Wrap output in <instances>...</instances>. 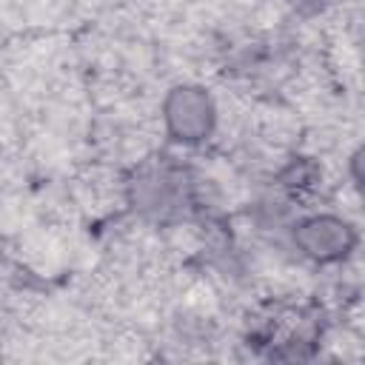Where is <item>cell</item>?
Masks as SVG:
<instances>
[{
	"instance_id": "1",
	"label": "cell",
	"mask_w": 365,
	"mask_h": 365,
	"mask_svg": "<svg viewBox=\"0 0 365 365\" xmlns=\"http://www.w3.org/2000/svg\"><path fill=\"white\" fill-rule=\"evenodd\" d=\"M163 128L174 143L200 145L217 128L214 97L194 83H180L163 97Z\"/></svg>"
},
{
	"instance_id": "2",
	"label": "cell",
	"mask_w": 365,
	"mask_h": 365,
	"mask_svg": "<svg viewBox=\"0 0 365 365\" xmlns=\"http://www.w3.org/2000/svg\"><path fill=\"white\" fill-rule=\"evenodd\" d=\"M291 240L305 259L317 265H334L354 254L359 234L356 225L339 214H308L294 222Z\"/></svg>"
},
{
	"instance_id": "3",
	"label": "cell",
	"mask_w": 365,
	"mask_h": 365,
	"mask_svg": "<svg viewBox=\"0 0 365 365\" xmlns=\"http://www.w3.org/2000/svg\"><path fill=\"white\" fill-rule=\"evenodd\" d=\"M182 200V180L171 165L143 168L134 180V208L145 214H168Z\"/></svg>"
},
{
	"instance_id": "4",
	"label": "cell",
	"mask_w": 365,
	"mask_h": 365,
	"mask_svg": "<svg viewBox=\"0 0 365 365\" xmlns=\"http://www.w3.org/2000/svg\"><path fill=\"white\" fill-rule=\"evenodd\" d=\"M319 171L311 160H294L285 171H282V185L291 188V191H305V188H314Z\"/></svg>"
},
{
	"instance_id": "5",
	"label": "cell",
	"mask_w": 365,
	"mask_h": 365,
	"mask_svg": "<svg viewBox=\"0 0 365 365\" xmlns=\"http://www.w3.org/2000/svg\"><path fill=\"white\" fill-rule=\"evenodd\" d=\"M348 171H351V180L365 191V143L354 148V154L348 160Z\"/></svg>"
}]
</instances>
